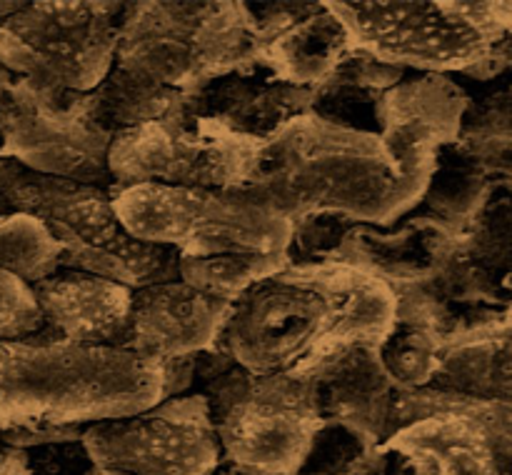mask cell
Masks as SVG:
<instances>
[{
    "label": "cell",
    "instance_id": "1",
    "mask_svg": "<svg viewBox=\"0 0 512 475\" xmlns=\"http://www.w3.org/2000/svg\"><path fill=\"white\" fill-rule=\"evenodd\" d=\"M245 188L290 220L328 213L388 228L418 208L428 185L400 175L378 133L305 113L263 143Z\"/></svg>",
    "mask_w": 512,
    "mask_h": 475
},
{
    "label": "cell",
    "instance_id": "2",
    "mask_svg": "<svg viewBox=\"0 0 512 475\" xmlns=\"http://www.w3.org/2000/svg\"><path fill=\"white\" fill-rule=\"evenodd\" d=\"M168 398L165 363L123 348L68 343L38 330L0 343V428L90 425Z\"/></svg>",
    "mask_w": 512,
    "mask_h": 475
},
{
    "label": "cell",
    "instance_id": "3",
    "mask_svg": "<svg viewBox=\"0 0 512 475\" xmlns=\"http://www.w3.org/2000/svg\"><path fill=\"white\" fill-rule=\"evenodd\" d=\"M125 10L115 65L185 98L215 78L258 65L260 40L243 3H130Z\"/></svg>",
    "mask_w": 512,
    "mask_h": 475
},
{
    "label": "cell",
    "instance_id": "4",
    "mask_svg": "<svg viewBox=\"0 0 512 475\" xmlns=\"http://www.w3.org/2000/svg\"><path fill=\"white\" fill-rule=\"evenodd\" d=\"M113 210L133 238L168 245L180 258L290 253L293 243V220L250 188L128 185L113 193Z\"/></svg>",
    "mask_w": 512,
    "mask_h": 475
},
{
    "label": "cell",
    "instance_id": "5",
    "mask_svg": "<svg viewBox=\"0 0 512 475\" xmlns=\"http://www.w3.org/2000/svg\"><path fill=\"white\" fill-rule=\"evenodd\" d=\"M210 405L223 463L258 475H298L325 425L313 378L250 375L225 365L200 390Z\"/></svg>",
    "mask_w": 512,
    "mask_h": 475
},
{
    "label": "cell",
    "instance_id": "6",
    "mask_svg": "<svg viewBox=\"0 0 512 475\" xmlns=\"http://www.w3.org/2000/svg\"><path fill=\"white\" fill-rule=\"evenodd\" d=\"M123 3H28L0 20V65L43 93H90L115 65Z\"/></svg>",
    "mask_w": 512,
    "mask_h": 475
},
{
    "label": "cell",
    "instance_id": "7",
    "mask_svg": "<svg viewBox=\"0 0 512 475\" xmlns=\"http://www.w3.org/2000/svg\"><path fill=\"white\" fill-rule=\"evenodd\" d=\"M263 143L233 133L208 118L180 113L115 135L108 168L115 188L235 190L250 183Z\"/></svg>",
    "mask_w": 512,
    "mask_h": 475
},
{
    "label": "cell",
    "instance_id": "8",
    "mask_svg": "<svg viewBox=\"0 0 512 475\" xmlns=\"http://www.w3.org/2000/svg\"><path fill=\"white\" fill-rule=\"evenodd\" d=\"M348 30L350 53L395 68L463 73L478 78L498 40L460 10V3H325Z\"/></svg>",
    "mask_w": 512,
    "mask_h": 475
},
{
    "label": "cell",
    "instance_id": "9",
    "mask_svg": "<svg viewBox=\"0 0 512 475\" xmlns=\"http://www.w3.org/2000/svg\"><path fill=\"white\" fill-rule=\"evenodd\" d=\"M83 445L95 468L128 475H213L223 463L210 405L200 393L85 425Z\"/></svg>",
    "mask_w": 512,
    "mask_h": 475
},
{
    "label": "cell",
    "instance_id": "10",
    "mask_svg": "<svg viewBox=\"0 0 512 475\" xmlns=\"http://www.w3.org/2000/svg\"><path fill=\"white\" fill-rule=\"evenodd\" d=\"M80 95L43 93L25 80H13L0 103V155L33 173L115 193L108 168L113 135L85 118Z\"/></svg>",
    "mask_w": 512,
    "mask_h": 475
},
{
    "label": "cell",
    "instance_id": "11",
    "mask_svg": "<svg viewBox=\"0 0 512 475\" xmlns=\"http://www.w3.org/2000/svg\"><path fill=\"white\" fill-rule=\"evenodd\" d=\"M323 320L320 293L283 270L230 305L215 350L250 375L293 373L318 340Z\"/></svg>",
    "mask_w": 512,
    "mask_h": 475
},
{
    "label": "cell",
    "instance_id": "12",
    "mask_svg": "<svg viewBox=\"0 0 512 475\" xmlns=\"http://www.w3.org/2000/svg\"><path fill=\"white\" fill-rule=\"evenodd\" d=\"M300 283L320 293L325 320L318 340L290 375L313 378L353 348H380L398 320L393 288L375 275L338 260H293L285 268Z\"/></svg>",
    "mask_w": 512,
    "mask_h": 475
},
{
    "label": "cell",
    "instance_id": "13",
    "mask_svg": "<svg viewBox=\"0 0 512 475\" xmlns=\"http://www.w3.org/2000/svg\"><path fill=\"white\" fill-rule=\"evenodd\" d=\"M470 95L450 75L423 73L388 90L378 103V135L400 175L428 185L445 148L458 143Z\"/></svg>",
    "mask_w": 512,
    "mask_h": 475
},
{
    "label": "cell",
    "instance_id": "14",
    "mask_svg": "<svg viewBox=\"0 0 512 475\" xmlns=\"http://www.w3.org/2000/svg\"><path fill=\"white\" fill-rule=\"evenodd\" d=\"M230 303L183 280L133 290L125 350L155 363H173L213 353L228 320Z\"/></svg>",
    "mask_w": 512,
    "mask_h": 475
},
{
    "label": "cell",
    "instance_id": "15",
    "mask_svg": "<svg viewBox=\"0 0 512 475\" xmlns=\"http://www.w3.org/2000/svg\"><path fill=\"white\" fill-rule=\"evenodd\" d=\"M43 330L78 345L123 348L128 340L133 290L83 270H58L30 285Z\"/></svg>",
    "mask_w": 512,
    "mask_h": 475
},
{
    "label": "cell",
    "instance_id": "16",
    "mask_svg": "<svg viewBox=\"0 0 512 475\" xmlns=\"http://www.w3.org/2000/svg\"><path fill=\"white\" fill-rule=\"evenodd\" d=\"M455 245L458 233L430 215L415 213L388 228L355 223L328 260L365 270L398 293L433 278Z\"/></svg>",
    "mask_w": 512,
    "mask_h": 475
},
{
    "label": "cell",
    "instance_id": "17",
    "mask_svg": "<svg viewBox=\"0 0 512 475\" xmlns=\"http://www.w3.org/2000/svg\"><path fill=\"white\" fill-rule=\"evenodd\" d=\"M310 108L313 90L283 83L263 65L215 78L185 98V113L208 118L260 143H268Z\"/></svg>",
    "mask_w": 512,
    "mask_h": 475
},
{
    "label": "cell",
    "instance_id": "18",
    "mask_svg": "<svg viewBox=\"0 0 512 475\" xmlns=\"http://www.w3.org/2000/svg\"><path fill=\"white\" fill-rule=\"evenodd\" d=\"M325 423L350 430L365 448L388 440L398 385L385 370L378 348H353L313 375Z\"/></svg>",
    "mask_w": 512,
    "mask_h": 475
},
{
    "label": "cell",
    "instance_id": "19",
    "mask_svg": "<svg viewBox=\"0 0 512 475\" xmlns=\"http://www.w3.org/2000/svg\"><path fill=\"white\" fill-rule=\"evenodd\" d=\"M348 53V30L323 3L318 13L265 40L258 50V65L283 83L315 90L338 70Z\"/></svg>",
    "mask_w": 512,
    "mask_h": 475
},
{
    "label": "cell",
    "instance_id": "20",
    "mask_svg": "<svg viewBox=\"0 0 512 475\" xmlns=\"http://www.w3.org/2000/svg\"><path fill=\"white\" fill-rule=\"evenodd\" d=\"M78 105L90 123L115 138L125 130L185 113V95L148 75L113 65L90 93L80 95Z\"/></svg>",
    "mask_w": 512,
    "mask_h": 475
},
{
    "label": "cell",
    "instance_id": "21",
    "mask_svg": "<svg viewBox=\"0 0 512 475\" xmlns=\"http://www.w3.org/2000/svg\"><path fill=\"white\" fill-rule=\"evenodd\" d=\"M405 78L403 68L363 53H348L333 75L313 90L310 113L335 125L378 133V103Z\"/></svg>",
    "mask_w": 512,
    "mask_h": 475
},
{
    "label": "cell",
    "instance_id": "22",
    "mask_svg": "<svg viewBox=\"0 0 512 475\" xmlns=\"http://www.w3.org/2000/svg\"><path fill=\"white\" fill-rule=\"evenodd\" d=\"M490 190L493 178L485 175V170L460 145H450L440 153L438 168L418 208L460 235L483 208Z\"/></svg>",
    "mask_w": 512,
    "mask_h": 475
},
{
    "label": "cell",
    "instance_id": "23",
    "mask_svg": "<svg viewBox=\"0 0 512 475\" xmlns=\"http://www.w3.org/2000/svg\"><path fill=\"white\" fill-rule=\"evenodd\" d=\"M293 263L290 253H228L210 258H180L178 280L190 288L233 305L260 280L283 273Z\"/></svg>",
    "mask_w": 512,
    "mask_h": 475
},
{
    "label": "cell",
    "instance_id": "24",
    "mask_svg": "<svg viewBox=\"0 0 512 475\" xmlns=\"http://www.w3.org/2000/svg\"><path fill=\"white\" fill-rule=\"evenodd\" d=\"M460 250L512 293V190L495 180L488 200L458 235Z\"/></svg>",
    "mask_w": 512,
    "mask_h": 475
},
{
    "label": "cell",
    "instance_id": "25",
    "mask_svg": "<svg viewBox=\"0 0 512 475\" xmlns=\"http://www.w3.org/2000/svg\"><path fill=\"white\" fill-rule=\"evenodd\" d=\"M0 270L33 285L63 270L58 238L25 213L0 215Z\"/></svg>",
    "mask_w": 512,
    "mask_h": 475
},
{
    "label": "cell",
    "instance_id": "26",
    "mask_svg": "<svg viewBox=\"0 0 512 475\" xmlns=\"http://www.w3.org/2000/svg\"><path fill=\"white\" fill-rule=\"evenodd\" d=\"M445 340L430 328L395 320L393 333L385 338L378 353L398 390L428 388L440 363Z\"/></svg>",
    "mask_w": 512,
    "mask_h": 475
},
{
    "label": "cell",
    "instance_id": "27",
    "mask_svg": "<svg viewBox=\"0 0 512 475\" xmlns=\"http://www.w3.org/2000/svg\"><path fill=\"white\" fill-rule=\"evenodd\" d=\"M365 450L370 448H365L350 430L325 423L313 438L298 475H348Z\"/></svg>",
    "mask_w": 512,
    "mask_h": 475
},
{
    "label": "cell",
    "instance_id": "28",
    "mask_svg": "<svg viewBox=\"0 0 512 475\" xmlns=\"http://www.w3.org/2000/svg\"><path fill=\"white\" fill-rule=\"evenodd\" d=\"M38 330H43V315L33 288L0 270V343L25 340Z\"/></svg>",
    "mask_w": 512,
    "mask_h": 475
},
{
    "label": "cell",
    "instance_id": "29",
    "mask_svg": "<svg viewBox=\"0 0 512 475\" xmlns=\"http://www.w3.org/2000/svg\"><path fill=\"white\" fill-rule=\"evenodd\" d=\"M353 225L355 223L340 218V215H305V218L293 220L290 250H300L303 255H308V260H328Z\"/></svg>",
    "mask_w": 512,
    "mask_h": 475
},
{
    "label": "cell",
    "instance_id": "30",
    "mask_svg": "<svg viewBox=\"0 0 512 475\" xmlns=\"http://www.w3.org/2000/svg\"><path fill=\"white\" fill-rule=\"evenodd\" d=\"M25 453H28L25 475H90L95 470L83 438L38 445Z\"/></svg>",
    "mask_w": 512,
    "mask_h": 475
},
{
    "label": "cell",
    "instance_id": "31",
    "mask_svg": "<svg viewBox=\"0 0 512 475\" xmlns=\"http://www.w3.org/2000/svg\"><path fill=\"white\" fill-rule=\"evenodd\" d=\"M348 475H415L413 465L408 463L403 453H398L390 445L380 443L375 448L365 450L353 465Z\"/></svg>",
    "mask_w": 512,
    "mask_h": 475
},
{
    "label": "cell",
    "instance_id": "32",
    "mask_svg": "<svg viewBox=\"0 0 512 475\" xmlns=\"http://www.w3.org/2000/svg\"><path fill=\"white\" fill-rule=\"evenodd\" d=\"M28 453L0 438V475H25Z\"/></svg>",
    "mask_w": 512,
    "mask_h": 475
},
{
    "label": "cell",
    "instance_id": "33",
    "mask_svg": "<svg viewBox=\"0 0 512 475\" xmlns=\"http://www.w3.org/2000/svg\"><path fill=\"white\" fill-rule=\"evenodd\" d=\"M10 85H13V75H10L8 70H5L3 65H0V103H3V98H5V95H8Z\"/></svg>",
    "mask_w": 512,
    "mask_h": 475
},
{
    "label": "cell",
    "instance_id": "34",
    "mask_svg": "<svg viewBox=\"0 0 512 475\" xmlns=\"http://www.w3.org/2000/svg\"><path fill=\"white\" fill-rule=\"evenodd\" d=\"M90 475H128V473H120V470H100V468H95Z\"/></svg>",
    "mask_w": 512,
    "mask_h": 475
},
{
    "label": "cell",
    "instance_id": "35",
    "mask_svg": "<svg viewBox=\"0 0 512 475\" xmlns=\"http://www.w3.org/2000/svg\"><path fill=\"white\" fill-rule=\"evenodd\" d=\"M213 475H223V473H220V470H215V473Z\"/></svg>",
    "mask_w": 512,
    "mask_h": 475
}]
</instances>
